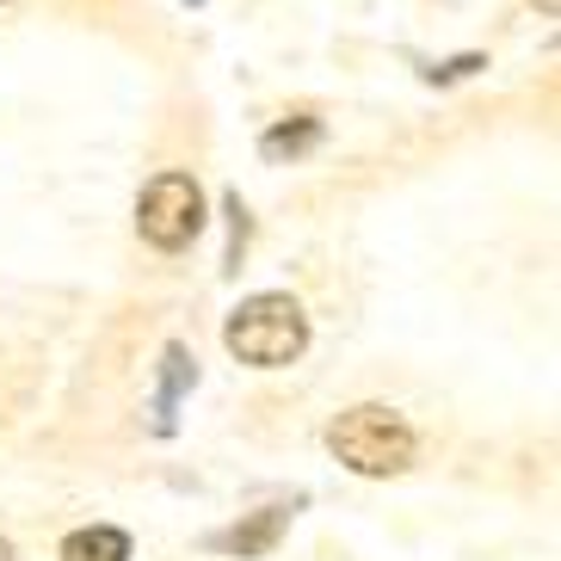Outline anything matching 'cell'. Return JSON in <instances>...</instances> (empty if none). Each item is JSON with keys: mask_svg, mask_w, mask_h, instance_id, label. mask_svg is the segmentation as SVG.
<instances>
[{"mask_svg": "<svg viewBox=\"0 0 561 561\" xmlns=\"http://www.w3.org/2000/svg\"><path fill=\"white\" fill-rule=\"evenodd\" d=\"M413 426L401 420L396 408L382 401H364V408H346L328 426V450L346 462L352 476H401L413 462Z\"/></svg>", "mask_w": 561, "mask_h": 561, "instance_id": "1", "label": "cell"}, {"mask_svg": "<svg viewBox=\"0 0 561 561\" xmlns=\"http://www.w3.org/2000/svg\"><path fill=\"white\" fill-rule=\"evenodd\" d=\"M161 364H167V377H161V396H154V413H161V426H167V420H173V401H180V389H185L192 377H198V370H192L185 346H167V352H161Z\"/></svg>", "mask_w": 561, "mask_h": 561, "instance_id": "7", "label": "cell"}, {"mask_svg": "<svg viewBox=\"0 0 561 561\" xmlns=\"http://www.w3.org/2000/svg\"><path fill=\"white\" fill-rule=\"evenodd\" d=\"M0 561H19V556H13V543H7V537H0Z\"/></svg>", "mask_w": 561, "mask_h": 561, "instance_id": "8", "label": "cell"}, {"mask_svg": "<svg viewBox=\"0 0 561 561\" xmlns=\"http://www.w3.org/2000/svg\"><path fill=\"white\" fill-rule=\"evenodd\" d=\"M229 352L253 370H278V364L302 358L309 346V314H302L297 297H278V290H265V297H248L241 309L229 314V328H222Z\"/></svg>", "mask_w": 561, "mask_h": 561, "instance_id": "2", "label": "cell"}, {"mask_svg": "<svg viewBox=\"0 0 561 561\" xmlns=\"http://www.w3.org/2000/svg\"><path fill=\"white\" fill-rule=\"evenodd\" d=\"M136 229L142 241L161 253H180L198 241L204 229V192L192 173H161V180L142 185V198H136Z\"/></svg>", "mask_w": 561, "mask_h": 561, "instance_id": "3", "label": "cell"}, {"mask_svg": "<svg viewBox=\"0 0 561 561\" xmlns=\"http://www.w3.org/2000/svg\"><path fill=\"white\" fill-rule=\"evenodd\" d=\"M62 561H130V537L117 525H87L62 543Z\"/></svg>", "mask_w": 561, "mask_h": 561, "instance_id": "5", "label": "cell"}, {"mask_svg": "<svg viewBox=\"0 0 561 561\" xmlns=\"http://www.w3.org/2000/svg\"><path fill=\"white\" fill-rule=\"evenodd\" d=\"M284 525H290V506H265L260 518H248V525L216 530L210 549H222V556H265V549L284 537Z\"/></svg>", "mask_w": 561, "mask_h": 561, "instance_id": "4", "label": "cell"}, {"mask_svg": "<svg viewBox=\"0 0 561 561\" xmlns=\"http://www.w3.org/2000/svg\"><path fill=\"white\" fill-rule=\"evenodd\" d=\"M314 142H321V124L314 117H297V124H278V130H265V142H260V154L265 161H297V154H309Z\"/></svg>", "mask_w": 561, "mask_h": 561, "instance_id": "6", "label": "cell"}]
</instances>
